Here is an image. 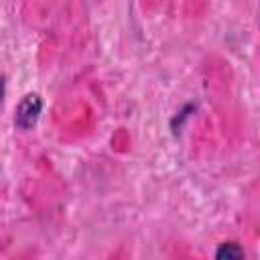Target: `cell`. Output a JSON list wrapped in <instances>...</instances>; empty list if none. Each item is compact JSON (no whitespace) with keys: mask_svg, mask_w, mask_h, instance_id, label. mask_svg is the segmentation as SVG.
Instances as JSON below:
<instances>
[{"mask_svg":"<svg viewBox=\"0 0 260 260\" xmlns=\"http://www.w3.org/2000/svg\"><path fill=\"white\" fill-rule=\"evenodd\" d=\"M43 112V100L39 93H26L18 106H16V114H14V124L18 130H30L37 122L39 116Z\"/></svg>","mask_w":260,"mask_h":260,"instance_id":"obj_1","label":"cell"},{"mask_svg":"<svg viewBox=\"0 0 260 260\" xmlns=\"http://www.w3.org/2000/svg\"><path fill=\"white\" fill-rule=\"evenodd\" d=\"M244 256V250L236 244V242H223L219 248H217V252H215V258H219V260H230V258H242Z\"/></svg>","mask_w":260,"mask_h":260,"instance_id":"obj_2","label":"cell"}]
</instances>
